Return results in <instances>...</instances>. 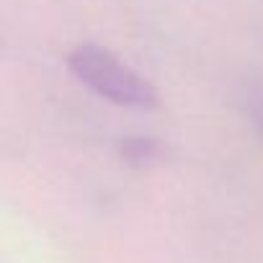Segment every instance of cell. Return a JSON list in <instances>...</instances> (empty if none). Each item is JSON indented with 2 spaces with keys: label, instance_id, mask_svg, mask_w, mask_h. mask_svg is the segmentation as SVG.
<instances>
[{
  "label": "cell",
  "instance_id": "6da1fadb",
  "mask_svg": "<svg viewBox=\"0 0 263 263\" xmlns=\"http://www.w3.org/2000/svg\"><path fill=\"white\" fill-rule=\"evenodd\" d=\"M67 70L96 96L114 106L126 108H155L160 96L155 85L121 62L114 52L96 42H83L67 54Z\"/></svg>",
  "mask_w": 263,
  "mask_h": 263
},
{
  "label": "cell",
  "instance_id": "7a4b0ae2",
  "mask_svg": "<svg viewBox=\"0 0 263 263\" xmlns=\"http://www.w3.org/2000/svg\"><path fill=\"white\" fill-rule=\"evenodd\" d=\"M119 150L132 163H145V160H150L158 153V145L153 140H145V137H132V140H121Z\"/></svg>",
  "mask_w": 263,
  "mask_h": 263
}]
</instances>
